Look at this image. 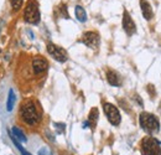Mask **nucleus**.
<instances>
[{
	"instance_id": "a211bd4d",
	"label": "nucleus",
	"mask_w": 161,
	"mask_h": 155,
	"mask_svg": "<svg viewBox=\"0 0 161 155\" xmlns=\"http://www.w3.org/2000/svg\"><path fill=\"white\" fill-rule=\"evenodd\" d=\"M55 127L57 129V133L58 134H62L64 132V129H66V125L63 123H55Z\"/></svg>"
},
{
	"instance_id": "f8f14e48",
	"label": "nucleus",
	"mask_w": 161,
	"mask_h": 155,
	"mask_svg": "<svg viewBox=\"0 0 161 155\" xmlns=\"http://www.w3.org/2000/svg\"><path fill=\"white\" fill-rule=\"evenodd\" d=\"M98 117H99L98 108H92L89 112V115H88V123L92 125V128H94V125L98 120Z\"/></svg>"
},
{
	"instance_id": "6ab92c4d",
	"label": "nucleus",
	"mask_w": 161,
	"mask_h": 155,
	"mask_svg": "<svg viewBox=\"0 0 161 155\" xmlns=\"http://www.w3.org/2000/svg\"><path fill=\"white\" fill-rule=\"evenodd\" d=\"M147 89L150 91V93H151V96H155V91H154V86H151V84H149L147 86Z\"/></svg>"
},
{
	"instance_id": "7ed1b4c3",
	"label": "nucleus",
	"mask_w": 161,
	"mask_h": 155,
	"mask_svg": "<svg viewBox=\"0 0 161 155\" xmlns=\"http://www.w3.org/2000/svg\"><path fill=\"white\" fill-rule=\"evenodd\" d=\"M140 149L143 155H161L160 141L154 137H145L140 143Z\"/></svg>"
},
{
	"instance_id": "2eb2a0df",
	"label": "nucleus",
	"mask_w": 161,
	"mask_h": 155,
	"mask_svg": "<svg viewBox=\"0 0 161 155\" xmlns=\"http://www.w3.org/2000/svg\"><path fill=\"white\" fill-rule=\"evenodd\" d=\"M12 135L15 137V139L18 140V141H26L28 139H26V137H25V134L22 133V130L21 129H19L18 127H12Z\"/></svg>"
},
{
	"instance_id": "f257e3e1",
	"label": "nucleus",
	"mask_w": 161,
	"mask_h": 155,
	"mask_svg": "<svg viewBox=\"0 0 161 155\" xmlns=\"http://www.w3.org/2000/svg\"><path fill=\"white\" fill-rule=\"evenodd\" d=\"M20 117L29 125H36L41 120V110L34 101H25L20 107Z\"/></svg>"
},
{
	"instance_id": "ddd939ff",
	"label": "nucleus",
	"mask_w": 161,
	"mask_h": 155,
	"mask_svg": "<svg viewBox=\"0 0 161 155\" xmlns=\"http://www.w3.org/2000/svg\"><path fill=\"white\" fill-rule=\"evenodd\" d=\"M76 16H77V19L80 22H84L87 20V12H86V10L82 6H80V5H77L76 6Z\"/></svg>"
},
{
	"instance_id": "423d86ee",
	"label": "nucleus",
	"mask_w": 161,
	"mask_h": 155,
	"mask_svg": "<svg viewBox=\"0 0 161 155\" xmlns=\"http://www.w3.org/2000/svg\"><path fill=\"white\" fill-rule=\"evenodd\" d=\"M47 52L58 62H66L68 60V55H67L66 50L55 44H47Z\"/></svg>"
},
{
	"instance_id": "aec40b11",
	"label": "nucleus",
	"mask_w": 161,
	"mask_h": 155,
	"mask_svg": "<svg viewBox=\"0 0 161 155\" xmlns=\"http://www.w3.org/2000/svg\"><path fill=\"white\" fill-rule=\"evenodd\" d=\"M160 110H161V102H160Z\"/></svg>"
},
{
	"instance_id": "4468645a",
	"label": "nucleus",
	"mask_w": 161,
	"mask_h": 155,
	"mask_svg": "<svg viewBox=\"0 0 161 155\" xmlns=\"http://www.w3.org/2000/svg\"><path fill=\"white\" fill-rule=\"evenodd\" d=\"M15 93H14V91L12 89H10L9 91V97H8V101H6V109L10 112V110H12V108H14V106H15Z\"/></svg>"
},
{
	"instance_id": "0eeeda50",
	"label": "nucleus",
	"mask_w": 161,
	"mask_h": 155,
	"mask_svg": "<svg viewBox=\"0 0 161 155\" xmlns=\"http://www.w3.org/2000/svg\"><path fill=\"white\" fill-rule=\"evenodd\" d=\"M99 41H100L99 35L94 31H87L82 36V42L90 48H97L99 46Z\"/></svg>"
},
{
	"instance_id": "f03ea898",
	"label": "nucleus",
	"mask_w": 161,
	"mask_h": 155,
	"mask_svg": "<svg viewBox=\"0 0 161 155\" xmlns=\"http://www.w3.org/2000/svg\"><path fill=\"white\" fill-rule=\"evenodd\" d=\"M139 122H140L141 128L149 134H154V133L159 132V129H160L159 119L151 113L143 112L140 114V117H139Z\"/></svg>"
},
{
	"instance_id": "9d476101",
	"label": "nucleus",
	"mask_w": 161,
	"mask_h": 155,
	"mask_svg": "<svg viewBox=\"0 0 161 155\" xmlns=\"http://www.w3.org/2000/svg\"><path fill=\"white\" fill-rule=\"evenodd\" d=\"M107 81H108L109 84L114 86V87H119V86H122V77H120L119 73H117L115 71H107Z\"/></svg>"
},
{
	"instance_id": "dca6fc26",
	"label": "nucleus",
	"mask_w": 161,
	"mask_h": 155,
	"mask_svg": "<svg viewBox=\"0 0 161 155\" xmlns=\"http://www.w3.org/2000/svg\"><path fill=\"white\" fill-rule=\"evenodd\" d=\"M10 138H11V140H12V143L15 144V147H16V148H18V149L20 150V153H21L22 155H31V154H30L29 151H26V150H25V149H24V148L21 147V144H20L19 141H18V140L15 139V137H14V135H10Z\"/></svg>"
},
{
	"instance_id": "20e7f679",
	"label": "nucleus",
	"mask_w": 161,
	"mask_h": 155,
	"mask_svg": "<svg viewBox=\"0 0 161 155\" xmlns=\"http://www.w3.org/2000/svg\"><path fill=\"white\" fill-rule=\"evenodd\" d=\"M24 19L26 22L36 25L40 22V9H38V4L35 0H29L26 3L25 6V11H24Z\"/></svg>"
},
{
	"instance_id": "1a4fd4ad",
	"label": "nucleus",
	"mask_w": 161,
	"mask_h": 155,
	"mask_svg": "<svg viewBox=\"0 0 161 155\" xmlns=\"http://www.w3.org/2000/svg\"><path fill=\"white\" fill-rule=\"evenodd\" d=\"M123 28L128 36H131L136 32V25L133 21L130 14L126 10H124V14H123Z\"/></svg>"
},
{
	"instance_id": "39448f33",
	"label": "nucleus",
	"mask_w": 161,
	"mask_h": 155,
	"mask_svg": "<svg viewBox=\"0 0 161 155\" xmlns=\"http://www.w3.org/2000/svg\"><path fill=\"white\" fill-rule=\"evenodd\" d=\"M103 109H104L107 118H108V120L110 122V124H113V125H119L120 124L122 117H120L119 109L114 104H112V103H104Z\"/></svg>"
},
{
	"instance_id": "f3484780",
	"label": "nucleus",
	"mask_w": 161,
	"mask_h": 155,
	"mask_svg": "<svg viewBox=\"0 0 161 155\" xmlns=\"http://www.w3.org/2000/svg\"><path fill=\"white\" fill-rule=\"evenodd\" d=\"M10 3H11L12 9H14V10H19L22 6L24 0H10Z\"/></svg>"
},
{
	"instance_id": "6e6552de",
	"label": "nucleus",
	"mask_w": 161,
	"mask_h": 155,
	"mask_svg": "<svg viewBox=\"0 0 161 155\" xmlns=\"http://www.w3.org/2000/svg\"><path fill=\"white\" fill-rule=\"evenodd\" d=\"M31 67H32V71L35 74H41L47 71L48 62L41 56H36L31 62Z\"/></svg>"
},
{
	"instance_id": "9b49d317",
	"label": "nucleus",
	"mask_w": 161,
	"mask_h": 155,
	"mask_svg": "<svg viewBox=\"0 0 161 155\" xmlns=\"http://www.w3.org/2000/svg\"><path fill=\"white\" fill-rule=\"evenodd\" d=\"M140 8H141V12L146 20H151L154 12L151 9V5L146 2V0H140Z\"/></svg>"
}]
</instances>
